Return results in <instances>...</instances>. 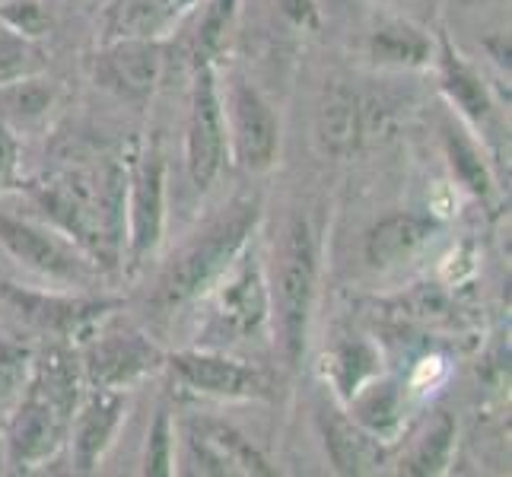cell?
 <instances>
[{"instance_id":"1","label":"cell","mask_w":512,"mask_h":477,"mask_svg":"<svg viewBox=\"0 0 512 477\" xmlns=\"http://www.w3.org/2000/svg\"><path fill=\"white\" fill-rule=\"evenodd\" d=\"M32 194L48 223L74 239L96 264L112 268L125 258L128 172L115 159L93 169H64L32 182Z\"/></svg>"},{"instance_id":"2","label":"cell","mask_w":512,"mask_h":477,"mask_svg":"<svg viewBox=\"0 0 512 477\" xmlns=\"http://www.w3.org/2000/svg\"><path fill=\"white\" fill-rule=\"evenodd\" d=\"M80 360L67 347H48L32 360V376L20 401L7 411L4 433V465L13 471H35L55 462L67 446L70 417L83 395Z\"/></svg>"},{"instance_id":"3","label":"cell","mask_w":512,"mask_h":477,"mask_svg":"<svg viewBox=\"0 0 512 477\" xmlns=\"http://www.w3.org/2000/svg\"><path fill=\"white\" fill-rule=\"evenodd\" d=\"M319 280V245L306 217H290L274 245V271L268 280L271 322L280 344V357L296 366L306 353V334Z\"/></svg>"},{"instance_id":"4","label":"cell","mask_w":512,"mask_h":477,"mask_svg":"<svg viewBox=\"0 0 512 477\" xmlns=\"http://www.w3.org/2000/svg\"><path fill=\"white\" fill-rule=\"evenodd\" d=\"M258 223V204H233L229 214H223L217 223H210L201 236H194L185 249L175 255V261L166 268L156 303L163 312H175L191 299L204 296L217 284L220 274L233 264V258L245 249L252 229Z\"/></svg>"},{"instance_id":"5","label":"cell","mask_w":512,"mask_h":477,"mask_svg":"<svg viewBox=\"0 0 512 477\" xmlns=\"http://www.w3.org/2000/svg\"><path fill=\"white\" fill-rule=\"evenodd\" d=\"M210 293V325L207 331L220 341L255 338L271 322L268 274L261 271L255 255L239 252L233 264L220 274Z\"/></svg>"},{"instance_id":"6","label":"cell","mask_w":512,"mask_h":477,"mask_svg":"<svg viewBox=\"0 0 512 477\" xmlns=\"http://www.w3.org/2000/svg\"><path fill=\"white\" fill-rule=\"evenodd\" d=\"M0 245L23 268L48 280H58V284H86L93 277L96 261L51 223L45 226L39 220H26L0 210Z\"/></svg>"},{"instance_id":"7","label":"cell","mask_w":512,"mask_h":477,"mask_svg":"<svg viewBox=\"0 0 512 477\" xmlns=\"http://www.w3.org/2000/svg\"><path fill=\"white\" fill-rule=\"evenodd\" d=\"M229 156L226 118L214 64H198L188 96V125H185V166L188 179L198 191H207L223 172Z\"/></svg>"},{"instance_id":"8","label":"cell","mask_w":512,"mask_h":477,"mask_svg":"<svg viewBox=\"0 0 512 477\" xmlns=\"http://www.w3.org/2000/svg\"><path fill=\"white\" fill-rule=\"evenodd\" d=\"M223 99V118H226V144L229 156L245 172H268L277 163L280 153V121L252 83L233 80Z\"/></svg>"},{"instance_id":"9","label":"cell","mask_w":512,"mask_h":477,"mask_svg":"<svg viewBox=\"0 0 512 477\" xmlns=\"http://www.w3.org/2000/svg\"><path fill=\"white\" fill-rule=\"evenodd\" d=\"M166 366V353L156 347L144 331L121 328V331H99L96 338L83 347V382L96 388H121L128 392L137 382L153 376Z\"/></svg>"},{"instance_id":"10","label":"cell","mask_w":512,"mask_h":477,"mask_svg":"<svg viewBox=\"0 0 512 477\" xmlns=\"http://www.w3.org/2000/svg\"><path fill=\"white\" fill-rule=\"evenodd\" d=\"M166 233V163L160 153H147L128 172L125 204V255L137 271Z\"/></svg>"},{"instance_id":"11","label":"cell","mask_w":512,"mask_h":477,"mask_svg":"<svg viewBox=\"0 0 512 477\" xmlns=\"http://www.w3.org/2000/svg\"><path fill=\"white\" fill-rule=\"evenodd\" d=\"M166 366L194 395L217 401H252L268 395V382L255 366L223 350H179L166 357Z\"/></svg>"},{"instance_id":"12","label":"cell","mask_w":512,"mask_h":477,"mask_svg":"<svg viewBox=\"0 0 512 477\" xmlns=\"http://www.w3.org/2000/svg\"><path fill=\"white\" fill-rule=\"evenodd\" d=\"M128 417V392L121 388H83L77 411L70 417L67 446L74 455V468L90 474L99 468L105 452L112 449L121 423Z\"/></svg>"},{"instance_id":"13","label":"cell","mask_w":512,"mask_h":477,"mask_svg":"<svg viewBox=\"0 0 512 477\" xmlns=\"http://www.w3.org/2000/svg\"><path fill=\"white\" fill-rule=\"evenodd\" d=\"M160 74H163L160 42L115 39L105 42L93 61L96 83L125 102H147L156 93Z\"/></svg>"},{"instance_id":"14","label":"cell","mask_w":512,"mask_h":477,"mask_svg":"<svg viewBox=\"0 0 512 477\" xmlns=\"http://www.w3.org/2000/svg\"><path fill=\"white\" fill-rule=\"evenodd\" d=\"M185 446L201 474H255V477L274 474L268 458L249 439L217 420L188 423Z\"/></svg>"},{"instance_id":"15","label":"cell","mask_w":512,"mask_h":477,"mask_svg":"<svg viewBox=\"0 0 512 477\" xmlns=\"http://www.w3.org/2000/svg\"><path fill=\"white\" fill-rule=\"evenodd\" d=\"M4 296L32 325L64 334V338H83V334H90L115 309V303H109V299H74L58 293L45 296V293L20 290L13 284H4Z\"/></svg>"},{"instance_id":"16","label":"cell","mask_w":512,"mask_h":477,"mask_svg":"<svg viewBox=\"0 0 512 477\" xmlns=\"http://www.w3.org/2000/svg\"><path fill=\"white\" fill-rule=\"evenodd\" d=\"M439 233V220L430 214H414V210H398V214L382 217L366 236V258L373 268L388 271L411 261L423 245Z\"/></svg>"},{"instance_id":"17","label":"cell","mask_w":512,"mask_h":477,"mask_svg":"<svg viewBox=\"0 0 512 477\" xmlns=\"http://www.w3.org/2000/svg\"><path fill=\"white\" fill-rule=\"evenodd\" d=\"M322 443L338 474L363 477L382 471L385 465V443L363 430L347 411L322 414Z\"/></svg>"},{"instance_id":"18","label":"cell","mask_w":512,"mask_h":477,"mask_svg":"<svg viewBox=\"0 0 512 477\" xmlns=\"http://www.w3.org/2000/svg\"><path fill=\"white\" fill-rule=\"evenodd\" d=\"M363 137V109L360 99L344 83L325 86L319 112H315V140L328 156H350Z\"/></svg>"},{"instance_id":"19","label":"cell","mask_w":512,"mask_h":477,"mask_svg":"<svg viewBox=\"0 0 512 477\" xmlns=\"http://www.w3.org/2000/svg\"><path fill=\"white\" fill-rule=\"evenodd\" d=\"M179 0H112L102 16V39H144L160 42L175 20H179Z\"/></svg>"},{"instance_id":"20","label":"cell","mask_w":512,"mask_h":477,"mask_svg":"<svg viewBox=\"0 0 512 477\" xmlns=\"http://www.w3.org/2000/svg\"><path fill=\"white\" fill-rule=\"evenodd\" d=\"M439 83H443V93L449 96V102L465 121H471L474 128L490 125L493 99H490L487 83L478 77V70L455 55V48L446 39L439 45Z\"/></svg>"},{"instance_id":"21","label":"cell","mask_w":512,"mask_h":477,"mask_svg":"<svg viewBox=\"0 0 512 477\" xmlns=\"http://www.w3.org/2000/svg\"><path fill=\"white\" fill-rule=\"evenodd\" d=\"M344 404H347V414L357 420L363 430L379 436L382 443H388L401 427L404 395H401V385L392 376H373Z\"/></svg>"},{"instance_id":"22","label":"cell","mask_w":512,"mask_h":477,"mask_svg":"<svg viewBox=\"0 0 512 477\" xmlns=\"http://www.w3.org/2000/svg\"><path fill=\"white\" fill-rule=\"evenodd\" d=\"M366 55L376 67H388V70H414L430 64L433 58V42L430 35L417 29L414 23L404 20H388L379 23L373 32H369L366 42Z\"/></svg>"},{"instance_id":"23","label":"cell","mask_w":512,"mask_h":477,"mask_svg":"<svg viewBox=\"0 0 512 477\" xmlns=\"http://www.w3.org/2000/svg\"><path fill=\"white\" fill-rule=\"evenodd\" d=\"M55 83L42 74L0 83V121L7 128H35L55 109Z\"/></svg>"},{"instance_id":"24","label":"cell","mask_w":512,"mask_h":477,"mask_svg":"<svg viewBox=\"0 0 512 477\" xmlns=\"http://www.w3.org/2000/svg\"><path fill=\"white\" fill-rule=\"evenodd\" d=\"M328 379L341 401H347L360 385L379 376V350L363 338H347L328 353Z\"/></svg>"},{"instance_id":"25","label":"cell","mask_w":512,"mask_h":477,"mask_svg":"<svg viewBox=\"0 0 512 477\" xmlns=\"http://www.w3.org/2000/svg\"><path fill=\"white\" fill-rule=\"evenodd\" d=\"M452 446H455V420L449 414H439L411 446L408 458L401 462V474H411V477L443 474L449 468Z\"/></svg>"},{"instance_id":"26","label":"cell","mask_w":512,"mask_h":477,"mask_svg":"<svg viewBox=\"0 0 512 477\" xmlns=\"http://www.w3.org/2000/svg\"><path fill=\"white\" fill-rule=\"evenodd\" d=\"M239 10V0H204V10L194 23V35H191V58L194 67L198 64H214V58L220 55V48L226 42V32L233 29Z\"/></svg>"},{"instance_id":"27","label":"cell","mask_w":512,"mask_h":477,"mask_svg":"<svg viewBox=\"0 0 512 477\" xmlns=\"http://www.w3.org/2000/svg\"><path fill=\"white\" fill-rule=\"evenodd\" d=\"M446 153H449V166L458 175V182L471 194H478V198H490L493 179L487 172V163L481 150L474 147L462 131H446Z\"/></svg>"},{"instance_id":"28","label":"cell","mask_w":512,"mask_h":477,"mask_svg":"<svg viewBox=\"0 0 512 477\" xmlns=\"http://www.w3.org/2000/svg\"><path fill=\"white\" fill-rule=\"evenodd\" d=\"M42 67V48L35 45V39H26V35L0 23V83L42 74Z\"/></svg>"},{"instance_id":"29","label":"cell","mask_w":512,"mask_h":477,"mask_svg":"<svg viewBox=\"0 0 512 477\" xmlns=\"http://www.w3.org/2000/svg\"><path fill=\"white\" fill-rule=\"evenodd\" d=\"M32 360H35V353L29 347L0 341V414L10 411L26 392L29 376H32Z\"/></svg>"},{"instance_id":"30","label":"cell","mask_w":512,"mask_h":477,"mask_svg":"<svg viewBox=\"0 0 512 477\" xmlns=\"http://www.w3.org/2000/svg\"><path fill=\"white\" fill-rule=\"evenodd\" d=\"M175 471V423L169 408H160L147 433V452H144V474L150 477H169Z\"/></svg>"},{"instance_id":"31","label":"cell","mask_w":512,"mask_h":477,"mask_svg":"<svg viewBox=\"0 0 512 477\" xmlns=\"http://www.w3.org/2000/svg\"><path fill=\"white\" fill-rule=\"evenodd\" d=\"M0 23L26 39H42L51 26V16L42 0H0Z\"/></svg>"},{"instance_id":"32","label":"cell","mask_w":512,"mask_h":477,"mask_svg":"<svg viewBox=\"0 0 512 477\" xmlns=\"http://www.w3.org/2000/svg\"><path fill=\"white\" fill-rule=\"evenodd\" d=\"M16 179H20V140L13 128L0 121V194L16 188Z\"/></svg>"},{"instance_id":"33","label":"cell","mask_w":512,"mask_h":477,"mask_svg":"<svg viewBox=\"0 0 512 477\" xmlns=\"http://www.w3.org/2000/svg\"><path fill=\"white\" fill-rule=\"evenodd\" d=\"M277 7L284 10L290 23L303 29H319V7H315V0H277Z\"/></svg>"},{"instance_id":"34","label":"cell","mask_w":512,"mask_h":477,"mask_svg":"<svg viewBox=\"0 0 512 477\" xmlns=\"http://www.w3.org/2000/svg\"><path fill=\"white\" fill-rule=\"evenodd\" d=\"M194 4H201V0H179V7H182V13H185V10H191Z\"/></svg>"},{"instance_id":"35","label":"cell","mask_w":512,"mask_h":477,"mask_svg":"<svg viewBox=\"0 0 512 477\" xmlns=\"http://www.w3.org/2000/svg\"><path fill=\"white\" fill-rule=\"evenodd\" d=\"M0 465H4V433H0Z\"/></svg>"}]
</instances>
